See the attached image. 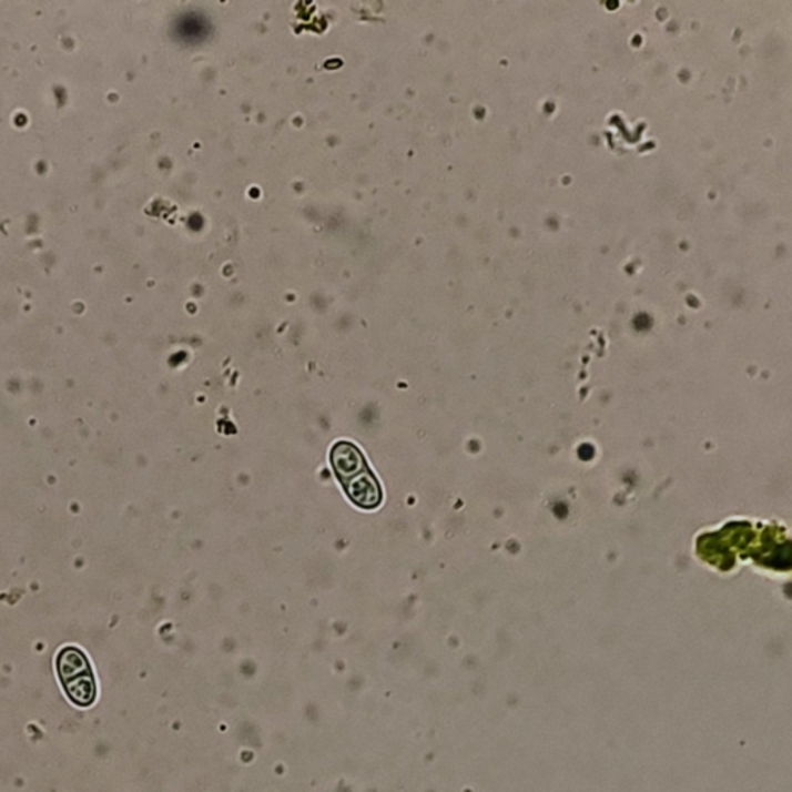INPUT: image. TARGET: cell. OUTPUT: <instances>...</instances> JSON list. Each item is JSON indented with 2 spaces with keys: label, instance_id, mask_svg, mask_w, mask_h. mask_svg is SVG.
Wrapping results in <instances>:
<instances>
[{
  "label": "cell",
  "instance_id": "6da1fadb",
  "mask_svg": "<svg viewBox=\"0 0 792 792\" xmlns=\"http://www.w3.org/2000/svg\"><path fill=\"white\" fill-rule=\"evenodd\" d=\"M58 673L67 697L78 705H90L97 698L95 678L81 650L67 647L58 657Z\"/></svg>",
  "mask_w": 792,
  "mask_h": 792
},
{
  "label": "cell",
  "instance_id": "7a4b0ae2",
  "mask_svg": "<svg viewBox=\"0 0 792 792\" xmlns=\"http://www.w3.org/2000/svg\"><path fill=\"white\" fill-rule=\"evenodd\" d=\"M331 460L341 485L347 484L352 478L358 477L368 469L366 458L353 443L339 441L333 446Z\"/></svg>",
  "mask_w": 792,
  "mask_h": 792
},
{
  "label": "cell",
  "instance_id": "3957f363",
  "mask_svg": "<svg viewBox=\"0 0 792 792\" xmlns=\"http://www.w3.org/2000/svg\"><path fill=\"white\" fill-rule=\"evenodd\" d=\"M345 494L348 499L363 509H375L382 505L383 491L378 480L370 470H364L358 477L352 478L344 484Z\"/></svg>",
  "mask_w": 792,
  "mask_h": 792
}]
</instances>
